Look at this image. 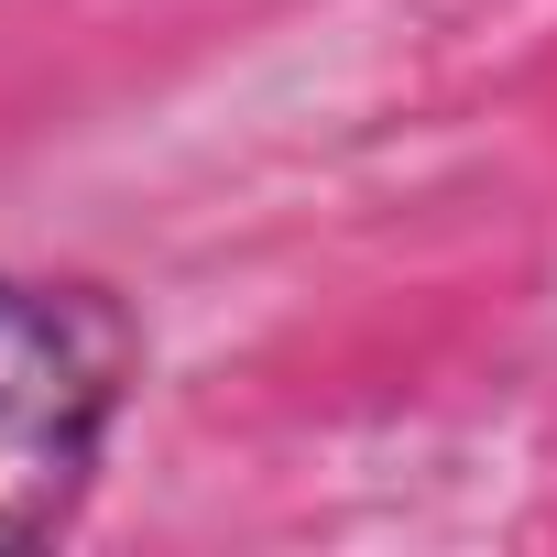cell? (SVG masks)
<instances>
[{
    "mask_svg": "<svg viewBox=\"0 0 557 557\" xmlns=\"http://www.w3.org/2000/svg\"><path fill=\"white\" fill-rule=\"evenodd\" d=\"M132 383V339L99 296L0 285V546H34L88 492L110 416Z\"/></svg>",
    "mask_w": 557,
    "mask_h": 557,
    "instance_id": "1",
    "label": "cell"
}]
</instances>
